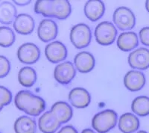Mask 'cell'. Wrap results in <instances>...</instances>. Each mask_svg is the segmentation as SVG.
Here are the masks:
<instances>
[{
	"label": "cell",
	"mask_w": 149,
	"mask_h": 133,
	"mask_svg": "<svg viewBox=\"0 0 149 133\" xmlns=\"http://www.w3.org/2000/svg\"><path fill=\"white\" fill-rule=\"evenodd\" d=\"M34 11L43 17L65 20L70 15L71 5L66 0H39L34 5Z\"/></svg>",
	"instance_id": "obj_1"
},
{
	"label": "cell",
	"mask_w": 149,
	"mask_h": 133,
	"mask_svg": "<svg viewBox=\"0 0 149 133\" xmlns=\"http://www.w3.org/2000/svg\"><path fill=\"white\" fill-rule=\"evenodd\" d=\"M16 107L31 116H38L46 108L43 99L31 93L29 90H20L14 98Z\"/></svg>",
	"instance_id": "obj_2"
},
{
	"label": "cell",
	"mask_w": 149,
	"mask_h": 133,
	"mask_svg": "<svg viewBox=\"0 0 149 133\" xmlns=\"http://www.w3.org/2000/svg\"><path fill=\"white\" fill-rule=\"evenodd\" d=\"M117 119L118 116L115 111L111 109L104 110L93 117L92 126L98 133H107L115 127Z\"/></svg>",
	"instance_id": "obj_3"
},
{
	"label": "cell",
	"mask_w": 149,
	"mask_h": 133,
	"mask_svg": "<svg viewBox=\"0 0 149 133\" xmlns=\"http://www.w3.org/2000/svg\"><path fill=\"white\" fill-rule=\"evenodd\" d=\"M70 40L77 49H83L88 46L92 40L90 27L84 23H79L74 26L70 32Z\"/></svg>",
	"instance_id": "obj_4"
},
{
	"label": "cell",
	"mask_w": 149,
	"mask_h": 133,
	"mask_svg": "<svg viewBox=\"0 0 149 133\" xmlns=\"http://www.w3.org/2000/svg\"><path fill=\"white\" fill-rule=\"evenodd\" d=\"M117 30L112 22L104 21L98 24L95 29V36L97 43L102 46H108L115 41Z\"/></svg>",
	"instance_id": "obj_5"
},
{
	"label": "cell",
	"mask_w": 149,
	"mask_h": 133,
	"mask_svg": "<svg viewBox=\"0 0 149 133\" xmlns=\"http://www.w3.org/2000/svg\"><path fill=\"white\" fill-rule=\"evenodd\" d=\"M113 20L116 26L122 31L130 30L136 24V17L133 11L127 7H119L114 11Z\"/></svg>",
	"instance_id": "obj_6"
},
{
	"label": "cell",
	"mask_w": 149,
	"mask_h": 133,
	"mask_svg": "<svg viewBox=\"0 0 149 133\" xmlns=\"http://www.w3.org/2000/svg\"><path fill=\"white\" fill-rule=\"evenodd\" d=\"M40 56V49L32 43H23L17 50V58L23 64H32L36 63L39 60Z\"/></svg>",
	"instance_id": "obj_7"
},
{
	"label": "cell",
	"mask_w": 149,
	"mask_h": 133,
	"mask_svg": "<svg viewBox=\"0 0 149 133\" xmlns=\"http://www.w3.org/2000/svg\"><path fill=\"white\" fill-rule=\"evenodd\" d=\"M76 74L74 65L70 62H65L56 66L54 70L55 80L62 85H67L72 82Z\"/></svg>",
	"instance_id": "obj_8"
},
{
	"label": "cell",
	"mask_w": 149,
	"mask_h": 133,
	"mask_svg": "<svg viewBox=\"0 0 149 133\" xmlns=\"http://www.w3.org/2000/svg\"><path fill=\"white\" fill-rule=\"evenodd\" d=\"M128 64L132 68L146 70L149 67V50L141 47L134 50L128 56Z\"/></svg>",
	"instance_id": "obj_9"
},
{
	"label": "cell",
	"mask_w": 149,
	"mask_h": 133,
	"mask_svg": "<svg viewBox=\"0 0 149 133\" xmlns=\"http://www.w3.org/2000/svg\"><path fill=\"white\" fill-rule=\"evenodd\" d=\"M45 55L52 63H59L66 59L67 50L65 45L60 41H53L46 46Z\"/></svg>",
	"instance_id": "obj_10"
},
{
	"label": "cell",
	"mask_w": 149,
	"mask_h": 133,
	"mask_svg": "<svg viewBox=\"0 0 149 133\" xmlns=\"http://www.w3.org/2000/svg\"><path fill=\"white\" fill-rule=\"evenodd\" d=\"M58 26L52 20L45 19L41 21L37 29V35L42 42H49L58 35Z\"/></svg>",
	"instance_id": "obj_11"
},
{
	"label": "cell",
	"mask_w": 149,
	"mask_h": 133,
	"mask_svg": "<svg viewBox=\"0 0 149 133\" xmlns=\"http://www.w3.org/2000/svg\"><path fill=\"white\" fill-rule=\"evenodd\" d=\"M69 100L72 106L78 108H84L90 105L91 96L90 93L83 88H74L69 94Z\"/></svg>",
	"instance_id": "obj_12"
},
{
	"label": "cell",
	"mask_w": 149,
	"mask_h": 133,
	"mask_svg": "<svg viewBox=\"0 0 149 133\" xmlns=\"http://www.w3.org/2000/svg\"><path fill=\"white\" fill-rule=\"evenodd\" d=\"M146 76L142 72L130 70L127 72L124 78V84L126 88L130 91H138L146 85Z\"/></svg>",
	"instance_id": "obj_13"
},
{
	"label": "cell",
	"mask_w": 149,
	"mask_h": 133,
	"mask_svg": "<svg viewBox=\"0 0 149 133\" xmlns=\"http://www.w3.org/2000/svg\"><path fill=\"white\" fill-rule=\"evenodd\" d=\"M74 63L80 73L86 74L94 68L95 60L91 53L88 52H81L74 57Z\"/></svg>",
	"instance_id": "obj_14"
},
{
	"label": "cell",
	"mask_w": 149,
	"mask_h": 133,
	"mask_svg": "<svg viewBox=\"0 0 149 133\" xmlns=\"http://www.w3.org/2000/svg\"><path fill=\"white\" fill-rule=\"evenodd\" d=\"M61 123L51 111H46L40 118L38 126L42 132L54 133L60 128Z\"/></svg>",
	"instance_id": "obj_15"
},
{
	"label": "cell",
	"mask_w": 149,
	"mask_h": 133,
	"mask_svg": "<svg viewBox=\"0 0 149 133\" xmlns=\"http://www.w3.org/2000/svg\"><path fill=\"white\" fill-rule=\"evenodd\" d=\"M34 20L31 16L26 14H20L17 16L14 22V28L19 34H29L34 31Z\"/></svg>",
	"instance_id": "obj_16"
},
{
	"label": "cell",
	"mask_w": 149,
	"mask_h": 133,
	"mask_svg": "<svg viewBox=\"0 0 149 133\" xmlns=\"http://www.w3.org/2000/svg\"><path fill=\"white\" fill-rule=\"evenodd\" d=\"M105 11L104 4L99 0H91L85 4L84 14L93 22L98 20L102 17Z\"/></svg>",
	"instance_id": "obj_17"
},
{
	"label": "cell",
	"mask_w": 149,
	"mask_h": 133,
	"mask_svg": "<svg viewBox=\"0 0 149 133\" xmlns=\"http://www.w3.org/2000/svg\"><path fill=\"white\" fill-rule=\"evenodd\" d=\"M51 111L61 123H66L70 121L72 117V108L65 102H55L51 108Z\"/></svg>",
	"instance_id": "obj_18"
},
{
	"label": "cell",
	"mask_w": 149,
	"mask_h": 133,
	"mask_svg": "<svg viewBox=\"0 0 149 133\" xmlns=\"http://www.w3.org/2000/svg\"><path fill=\"white\" fill-rule=\"evenodd\" d=\"M138 44V36L134 32L122 33L117 39V46L124 52H128L134 50Z\"/></svg>",
	"instance_id": "obj_19"
},
{
	"label": "cell",
	"mask_w": 149,
	"mask_h": 133,
	"mask_svg": "<svg viewBox=\"0 0 149 133\" xmlns=\"http://www.w3.org/2000/svg\"><path fill=\"white\" fill-rule=\"evenodd\" d=\"M139 120L132 113L123 114L119 118V128L123 133L135 132L139 127Z\"/></svg>",
	"instance_id": "obj_20"
},
{
	"label": "cell",
	"mask_w": 149,
	"mask_h": 133,
	"mask_svg": "<svg viewBox=\"0 0 149 133\" xmlns=\"http://www.w3.org/2000/svg\"><path fill=\"white\" fill-rule=\"evenodd\" d=\"M16 133H36L37 123L29 116H21L16 120L14 126Z\"/></svg>",
	"instance_id": "obj_21"
},
{
	"label": "cell",
	"mask_w": 149,
	"mask_h": 133,
	"mask_svg": "<svg viewBox=\"0 0 149 133\" xmlns=\"http://www.w3.org/2000/svg\"><path fill=\"white\" fill-rule=\"evenodd\" d=\"M17 17V9L11 2H3L0 3V22L9 25L14 22Z\"/></svg>",
	"instance_id": "obj_22"
},
{
	"label": "cell",
	"mask_w": 149,
	"mask_h": 133,
	"mask_svg": "<svg viewBox=\"0 0 149 133\" xmlns=\"http://www.w3.org/2000/svg\"><path fill=\"white\" fill-rule=\"evenodd\" d=\"M37 80L36 71L30 66H24L18 73V81L22 86L30 88L34 85Z\"/></svg>",
	"instance_id": "obj_23"
},
{
	"label": "cell",
	"mask_w": 149,
	"mask_h": 133,
	"mask_svg": "<svg viewBox=\"0 0 149 133\" xmlns=\"http://www.w3.org/2000/svg\"><path fill=\"white\" fill-rule=\"evenodd\" d=\"M131 109L138 116H148L149 114V97L146 96L136 97L131 104Z\"/></svg>",
	"instance_id": "obj_24"
},
{
	"label": "cell",
	"mask_w": 149,
	"mask_h": 133,
	"mask_svg": "<svg viewBox=\"0 0 149 133\" xmlns=\"http://www.w3.org/2000/svg\"><path fill=\"white\" fill-rule=\"evenodd\" d=\"M15 34L10 28L7 26L0 27V46L9 47L14 44Z\"/></svg>",
	"instance_id": "obj_25"
},
{
	"label": "cell",
	"mask_w": 149,
	"mask_h": 133,
	"mask_svg": "<svg viewBox=\"0 0 149 133\" xmlns=\"http://www.w3.org/2000/svg\"><path fill=\"white\" fill-rule=\"evenodd\" d=\"M12 100V94L10 90L3 86H0V111L5 106L10 104Z\"/></svg>",
	"instance_id": "obj_26"
},
{
	"label": "cell",
	"mask_w": 149,
	"mask_h": 133,
	"mask_svg": "<svg viewBox=\"0 0 149 133\" xmlns=\"http://www.w3.org/2000/svg\"><path fill=\"white\" fill-rule=\"evenodd\" d=\"M10 64L8 59L5 56L0 55V78H4L9 74Z\"/></svg>",
	"instance_id": "obj_27"
},
{
	"label": "cell",
	"mask_w": 149,
	"mask_h": 133,
	"mask_svg": "<svg viewBox=\"0 0 149 133\" xmlns=\"http://www.w3.org/2000/svg\"><path fill=\"white\" fill-rule=\"evenodd\" d=\"M139 39L145 46H149V26L142 28L139 31Z\"/></svg>",
	"instance_id": "obj_28"
},
{
	"label": "cell",
	"mask_w": 149,
	"mask_h": 133,
	"mask_svg": "<svg viewBox=\"0 0 149 133\" xmlns=\"http://www.w3.org/2000/svg\"><path fill=\"white\" fill-rule=\"evenodd\" d=\"M58 133H78V131L72 126H63Z\"/></svg>",
	"instance_id": "obj_29"
},
{
	"label": "cell",
	"mask_w": 149,
	"mask_h": 133,
	"mask_svg": "<svg viewBox=\"0 0 149 133\" xmlns=\"http://www.w3.org/2000/svg\"><path fill=\"white\" fill-rule=\"evenodd\" d=\"M15 4L18 5H26L31 2V1H14Z\"/></svg>",
	"instance_id": "obj_30"
},
{
	"label": "cell",
	"mask_w": 149,
	"mask_h": 133,
	"mask_svg": "<svg viewBox=\"0 0 149 133\" xmlns=\"http://www.w3.org/2000/svg\"><path fill=\"white\" fill-rule=\"evenodd\" d=\"M81 133H95V132L94 131H93L92 130H90V129H86V130H84Z\"/></svg>",
	"instance_id": "obj_31"
},
{
	"label": "cell",
	"mask_w": 149,
	"mask_h": 133,
	"mask_svg": "<svg viewBox=\"0 0 149 133\" xmlns=\"http://www.w3.org/2000/svg\"><path fill=\"white\" fill-rule=\"evenodd\" d=\"M146 8L148 12H149V1H146Z\"/></svg>",
	"instance_id": "obj_32"
},
{
	"label": "cell",
	"mask_w": 149,
	"mask_h": 133,
	"mask_svg": "<svg viewBox=\"0 0 149 133\" xmlns=\"http://www.w3.org/2000/svg\"><path fill=\"white\" fill-rule=\"evenodd\" d=\"M136 133H148V132L146 131H143V130H141V131H139L138 132H136Z\"/></svg>",
	"instance_id": "obj_33"
},
{
	"label": "cell",
	"mask_w": 149,
	"mask_h": 133,
	"mask_svg": "<svg viewBox=\"0 0 149 133\" xmlns=\"http://www.w3.org/2000/svg\"><path fill=\"white\" fill-rule=\"evenodd\" d=\"M0 133H1V132H0Z\"/></svg>",
	"instance_id": "obj_34"
}]
</instances>
